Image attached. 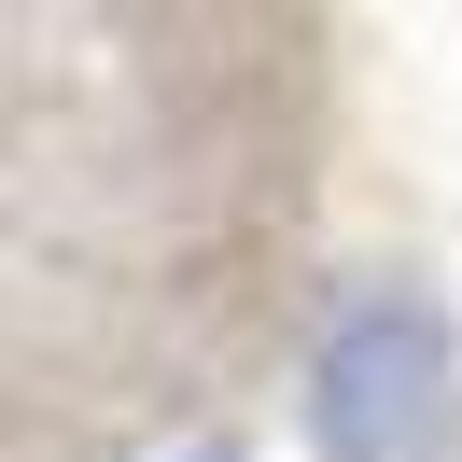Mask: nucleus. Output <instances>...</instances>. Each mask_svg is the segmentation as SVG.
Segmentation results:
<instances>
[{"label":"nucleus","mask_w":462,"mask_h":462,"mask_svg":"<svg viewBox=\"0 0 462 462\" xmlns=\"http://www.w3.org/2000/svg\"><path fill=\"white\" fill-rule=\"evenodd\" d=\"M309 448L322 462H462V337L434 294H365L309 365Z\"/></svg>","instance_id":"f257e3e1"}]
</instances>
